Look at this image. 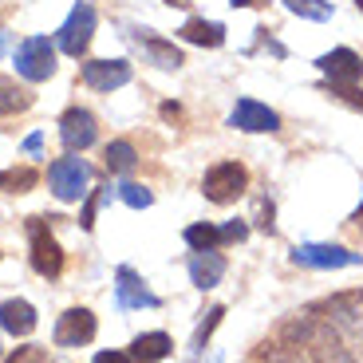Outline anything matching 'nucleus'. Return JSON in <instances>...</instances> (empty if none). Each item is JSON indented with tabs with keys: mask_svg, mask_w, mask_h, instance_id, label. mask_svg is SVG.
<instances>
[{
	"mask_svg": "<svg viewBox=\"0 0 363 363\" xmlns=\"http://www.w3.org/2000/svg\"><path fill=\"white\" fill-rule=\"evenodd\" d=\"M48 182H52V194L60 201H79L87 198V186H91V166L83 158L67 155V158H55L48 166Z\"/></svg>",
	"mask_w": 363,
	"mask_h": 363,
	"instance_id": "f257e3e1",
	"label": "nucleus"
},
{
	"mask_svg": "<svg viewBox=\"0 0 363 363\" xmlns=\"http://www.w3.org/2000/svg\"><path fill=\"white\" fill-rule=\"evenodd\" d=\"M245 186H249V170L241 162H218V166H209L206 178H201V194L209 201H218V206L237 201L245 194Z\"/></svg>",
	"mask_w": 363,
	"mask_h": 363,
	"instance_id": "f03ea898",
	"label": "nucleus"
},
{
	"mask_svg": "<svg viewBox=\"0 0 363 363\" xmlns=\"http://www.w3.org/2000/svg\"><path fill=\"white\" fill-rule=\"evenodd\" d=\"M28 241H32V269L40 277H48V281H55L64 272V249L52 237L44 218H28Z\"/></svg>",
	"mask_w": 363,
	"mask_h": 363,
	"instance_id": "7ed1b4c3",
	"label": "nucleus"
},
{
	"mask_svg": "<svg viewBox=\"0 0 363 363\" xmlns=\"http://www.w3.org/2000/svg\"><path fill=\"white\" fill-rule=\"evenodd\" d=\"M320 312H328V324L355 340V347H363V292H344L320 304Z\"/></svg>",
	"mask_w": 363,
	"mask_h": 363,
	"instance_id": "20e7f679",
	"label": "nucleus"
},
{
	"mask_svg": "<svg viewBox=\"0 0 363 363\" xmlns=\"http://www.w3.org/2000/svg\"><path fill=\"white\" fill-rule=\"evenodd\" d=\"M16 72L32 83L52 79L55 75V44L44 36H28L24 44L16 48Z\"/></svg>",
	"mask_w": 363,
	"mask_h": 363,
	"instance_id": "39448f33",
	"label": "nucleus"
},
{
	"mask_svg": "<svg viewBox=\"0 0 363 363\" xmlns=\"http://www.w3.org/2000/svg\"><path fill=\"white\" fill-rule=\"evenodd\" d=\"M95 332H99V324H95V312L91 308H67L64 316L55 320V344L60 347H83L95 340Z\"/></svg>",
	"mask_w": 363,
	"mask_h": 363,
	"instance_id": "423d86ee",
	"label": "nucleus"
},
{
	"mask_svg": "<svg viewBox=\"0 0 363 363\" xmlns=\"http://www.w3.org/2000/svg\"><path fill=\"white\" fill-rule=\"evenodd\" d=\"M91 32H95V9H91V4H75L72 16L60 28V48H64L67 55H83L91 44Z\"/></svg>",
	"mask_w": 363,
	"mask_h": 363,
	"instance_id": "0eeeda50",
	"label": "nucleus"
},
{
	"mask_svg": "<svg viewBox=\"0 0 363 363\" xmlns=\"http://www.w3.org/2000/svg\"><path fill=\"white\" fill-rule=\"evenodd\" d=\"M292 261L308 264V269H347V264H359L363 257L344 245H296L292 249Z\"/></svg>",
	"mask_w": 363,
	"mask_h": 363,
	"instance_id": "6e6552de",
	"label": "nucleus"
},
{
	"mask_svg": "<svg viewBox=\"0 0 363 363\" xmlns=\"http://www.w3.org/2000/svg\"><path fill=\"white\" fill-rule=\"evenodd\" d=\"M83 83L91 91H115L130 83V64L127 60H87L83 64Z\"/></svg>",
	"mask_w": 363,
	"mask_h": 363,
	"instance_id": "1a4fd4ad",
	"label": "nucleus"
},
{
	"mask_svg": "<svg viewBox=\"0 0 363 363\" xmlns=\"http://www.w3.org/2000/svg\"><path fill=\"white\" fill-rule=\"evenodd\" d=\"M316 64H320V72L332 79V87H352V83L363 75V60L352 52V48H336V52L320 55Z\"/></svg>",
	"mask_w": 363,
	"mask_h": 363,
	"instance_id": "9d476101",
	"label": "nucleus"
},
{
	"mask_svg": "<svg viewBox=\"0 0 363 363\" xmlns=\"http://www.w3.org/2000/svg\"><path fill=\"white\" fill-rule=\"evenodd\" d=\"M95 135H99V130H95V115H91V111L72 107L64 118H60V138H64V146L72 150V155L75 150H87V146L95 143Z\"/></svg>",
	"mask_w": 363,
	"mask_h": 363,
	"instance_id": "9b49d317",
	"label": "nucleus"
},
{
	"mask_svg": "<svg viewBox=\"0 0 363 363\" xmlns=\"http://www.w3.org/2000/svg\"><path fill=\"white\" fill-rule=\"evenodd\" d=\"M229 127L249 130V135H261V130H277L281 127V118H277V111H269L264 103H257V99H237L233 115H229Z\"/></svg>",
	"mask_w": 363,
	"mask_h": 363,
	"instance_id": "f8f14e48",
	"label": "nucleus"
},
{
	"mask_svg": "<svg viewBox=\"0 0 363 363\" xmlns=\"http://www.w3.org/2000/svg\"><path fill=\"white\" fill-rule=\"evenodd\" d=\"M115 296H118V308H158L162 300L146 289V281L138 277L135 269H118V284H115Z\"/></svg>",
	"mask_w": 363,
	"mask_h": 363,
	"instance_id": "ddd939ff",
	"label": "nucleus"
},
{
	"mask_svg": "<svg viewBox=\"0 0 363 363\" xmlns=\"http://www.w3.org/2000/svg\"><path fill=\"white\" fill-rule=\"evenodd\" d=\"M36 324H40V316L28 300L16 296V300H4V304H0V328H4L9 336H32Z\"/></svg>",
	"mask_w": 363,
	"mask_h": 363,
	"instance_id": "4468645a",
	"label": "nucleus"
},
{
	"mask_svg": "<svg viewBox=\"0 0 363 363\" xmlns=\"http://www.w3.org/2000/svg\"><path fill=\"white\" fill-rule=\"evenodd\" d=\"M221 277H225V257H221L218 249H209V253H194V257H190V281L198 284L201 292L213 289V284H221Z\"/></svg>",
	"mask_w": 363,
	"mask_h": 363,
	"instance_id": "2eb2a0df",
	"label": "nucleus"
},
{
	"mask_svg": "<svg viewBox=\"0 0 363 363\" xmlns=\"http://www.w3.org/2000/svg\"><path fill=\"white\" fill-rule=\"evenodd\" d=\"M170 352H174V340L166 336V332H143V336H135V344H130V355L143 359V363H158Z\"/></svg>",
	"mask_w": 363,
	"mask_h": 363,
	"instance_id": "dca6fc26",
	"label": "nucleus"
},
{
	"mask_svg": "<svg viewBox=\"0 0 363 363\" xmlns=\"http://www.w3.org/2000/svg\"><path fill=\"white\" fill-rule=\"evenodd\" d=\"M182 40L201 44V48H221V44H225V28L213 24V20H186V28H182Z\"/></svg>",
	"mask_w": 363,
	"mask_h": 363,
	"instance_id": "f3484780",
	"label": "nucleus"
},
{
	"mask_svg": "<svg viewBox=\"0 0 363 363\" xmlns=\"http://www.w3.org/2000/svg\"><path fill=\"white\" fill-rule=\"evenodd\" d=\"M143 52H146V60L150 64H158V67H166V72H178L182 67V52L174 44H162V40H155V36H143Z\"/></svg>",
	"mask_w": 363,
	"mask_h": 363,
	"instance_id": "a211bd4d",
	"label": "nucleus"
},
{
	"mask_svg": "<svg viewBox=\"0 0 363 363\" xmlns=\"http://www.w3.org/2000/svg\"><path fill=\"white\" fill-rule=\"evenodd\" d=\"M138 166V150L127 143V138H118V143L107 146V170L111 174H130Z\"/></svg>",
	"mask_w": 363,
	"mask_h": 363,
	"instance_id": "6ab92c4d",
	"label": "nucleus"
},
{
	"mask_svg": "<svg viewBox=\"0 0 363 363\" xmlns=\"http://www.w3.org/2000/svg\"><path fill=\"white\" fill-rule=\"evenodd\" d=\"M182 237H186V245H190L194 253H209V249H218V245H221V229H218V225H206V221L190 225Z\"/></svg>",
	"mask_w": 363,
	"mask_h": 363,
	"instance_id": "aec40b11",
	"label": "nucleus"
},
{
	"mask_svg": "<svg viewBox=\"0 0 363 363\" xmlns=\"http://www.w3.org/2000/svg\"><path fill=\"white\" fill-rule=\"evenodd\" d=\"M32 186H36V170H32V166L0 170V190H4V194H28Z\"/></svg>",
	"mask_w": 363,
	"mask_h": 363,
	"instance_id": "412c9836",
	"label": "nucleus"
},
{
	"mask_svg": "<svg viewBox=\"0 0 363 363\" xmlns=\"http://www.w3.org/2000/svg\"><path fill=\"white\" fill-rule=\"evenodd\" d=\"M28 103H32V95L24 87H16V79H0V115H16Z\"/></svg>",
	"mask_w": 363,
	"mask_h": 363,
	"instance_id": "4be33fe9",
	"label": "nucleus"
},
{
	"mask_svg": "<svg viewBox=\"0 0 363 363\" xmlns=\"http://www.w3.org/2000/svg\"><path fill=\"white\" fill-rule=\"evenodd\" d=\"M289 4V12H296V16L304 20H328L332 16V4L328 0H284Z\"/></svg>",
	"mask_w": 363,
	"mask_h": 363,
	"instance_id": "5701e85b",
	"label": "nucleus"
},
{
	"mask_svg": "<svg viewBox=\"0 0 363 363\" xmlns=\"http://www.w3.org/2000/svg\"><path fill=\"white\" fill-rule=\"evenodd\" d=\"M118 198L127 201L130 209H146L155 201V194L146 190V186H138V182H123V186H118Z\"/></svg>",
	"mask_w": 363,
	"mask_h": 363,
	"instance_id": "b1692460",
	"label": "nucleus"
},
{
	"mask_svg": "<svg viewBox=\"0 0 363 363\" xmlns=\"http://www.w3.org/2000/svg\"><path fill=\"white\" fill-rule=\"evenodd\" d=\"M257 363H308L300 352H292V347H264L261 355H257Z\"/></svg>",
	"mask_w": 363,
	"mask_h": 363,
	"instance_id": "393cba45",
	"label": "nucleus"
},
{
	"mask_svg": "<svg viewBox=\"0 0 363 363\" xmlns=\"http://www.w3.org/2000/svg\"><path fill=\"white\" fill-rule=\"evenodd\" d=\"M4 363H48V352L40 344H24V347H16Z\"/></svg>",
	"mask_w": 363,
	"mask_h": 363,
	"instance_id": "a878e982",
	"label": "nucleus"
},
{
	"mask_svg": "<svg viewBox=\"0 0 363 363\" xmlns=\"http://www.w3.org/2000/svg\"><path fill=\"white\" fill-rule=\"evenodd\" d=\"M221 316H225V308H221V304H218V308H209V320H206V324L198 328V340H194V347H206L209 332H213V328L221 324Z\"/></svg>",
	"mask_w": 363,
	"mask_h": 363,
	"instance_id": "bb28decb",
	"label": "nucleus"
},
{
	"mask_svg": "<svg viewBox=\"0 0 363 363\" xmlns=\"http://www.w3.org/2000/svg\"><path fill=\"white\" fill-rule=\"evenodd\" d=\"M245 237H249L245 221H229V225H221V245H229V241H245Z\"/></svg>",
	"mask_w": 363,
	"mask_h": 363,
	"instance_id": "cd10ccee",
	"label": "nucleus"
},
{
	"mask_svg": "<svg viewBox=\"0 0 363 363\" xmlns=\"http://www.w3.org/2000/svg\"><path fill=\"white\" fill-rule=\"evenodd\" d=\"M103 198H107V194H95V198H87V206H83V213H79V225H83V229L95 225V209H99Z\"/></svg>",
	"mask_w": 363,
	"mask_h": 363,
	"instance_id": "c85d7f7f",
	"label": "nucleus"
},
{
	"mask_svg": "<svg viewBox=\"0 0 363 363\" xmlns=\"http://www.w3.org/2000/svg\"><path fill=\"white\" fill-rule=\"evenodd\" d=\"M332 91H336V95H340L344 103H352V107H359V111H363V91H355V87H332Z\"/></svg>",
	"mask_w": 363,
	"mask_h": 363,
	"instance_id": "c756f323",
	"label": "nucleus"
},
{
	"mask_svg": "<svg viewBox=\"0 0 363 363\" xmlns=\"http://www.w3.org/2000/svg\"><path fill=\"white\" fill-rule=\"evenodd\" d=\"M95 363H130V355L127 352H99Z\"/></svg>",
	"mask_w": 363,
	"mask_h": 363,
	"instance_id": "7c9ffc66",
	"label": "nucleus"
},
{
	"mask_svg": "<svg viewBox=\"0 0 363 363\" xmlns=\"http://www.w3.org/2000/svg\"><path fill=\"white\" fill-rule=\"evenodd\" d=\"M40 143H44L40 135H28V138H24V150H32V155H36V150H40Z\"/></svg>",
	"mask_w": 363,
	"mask_h": 363,
	"instance_id": "2f4dec72",
	"label": "nucleus"
},
{
	"mask_svg": "<svg viewBox=\"0 0 363 363\" xmlns=\"http://www.w3.org/2000/svg\"><path fill=\"white\" fill-rule=\"evenodd\" d=\"M162 115H166V118H178V115H182V111H178V103H166V107H162Z\"/></svg>",
	"mask_w": 363,
	"mask_h": 363,
	"instance_id": "473e14b6",
	"label": "nucleus"
},
{
	"mask_svg": "<svg viewBox=\"0 0 363 363\" xmlns=\"http://www.w3.org/2000/svg\"><path fill=\"white\" fill-rule=\"evenodd\" d=\"M233 9H249V4H257V0H229Z\"/></svg>",
	"mask_w": 363,
	"mask_h": 363,
	"instance_id": "72a5a7b5",
	"label": "nucleus"
},
{
	"mask_svg": "<svg viewBox=\"0 0 363 363\" xmlns=\"http://www.w3.org/2000/svg\"><path fill=\"white\" fill-rule=\"evenodd\" d=\"M166 4H174V9H186V4H190V0H166Z\"/></svg>",
	"mask_w": 363,
	"mask_h": 363,
	"instance_id": "f704fd0d",
	"label": "nucleus"
},
{
	"mask_svg": "<svg viewBox=\"0 0 363 363\" xmlns=\"http://www.w3.org/2000/svg\"><path fill=\"white\" fill-rule=\"evenodd\" d=\"M355 218H363V206H359V209H355Z\"/></svg>",
	"mask_w": 363,
	"mask_h": 363,
	"instance_id": "c9c22d12",
	"label": "nucleus"
},
{
	"mask_svg": "<svg viewBox=\"0 0 363 363\" xmlns=\"http://www.w3.org/2000/svg\"><path fill=\"white\" fill-rule=\"evenodd\" d=\"M0 52H4V36H0Z\"/></svg>",
	"mask_w": 363,
	"mask_h": 363,
	"instance_id": "e433bc0d",
	"label": "nucleus"
},
{
	"mask_svg": "<svg viewBox=\"0 0 363 363\" xmlns=\"http://www.w3.org/2000/svg\"><path fill=\"white\" fill-rule=\"evenodd\" d=\"M355 221H359V225H363V218H355Z\"/></svg>",
	"mask_w": 363,
	"mask_h": 363,
	"instance_id": "4c0bfd02",
	"label": "nucleus"
},
{
	"mask_svg": "<svg viewBox=\"0 0 363 363\" xmlns=\"http://www.w3.org/2000/svg\"><path fill=\"white\" fill-rule=\"evenodd\" d=\"M359 9H363V0H359Z\"/></svg>",
	"mask_w": 363,
	"mask_h": 363,
	"instance_id": "58836bf2",
	"label": "nucleus"
}]
</instances>
